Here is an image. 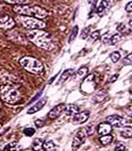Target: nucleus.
I'll return each instance as SVG.
<instances>
[{
    "label": "nucleus",
    "mask_w": 132,
    "mask_h": 151,
    "mask_svg": "<svg viewBox=\"0 0 132 151\" xmlns=\"http://www.w3.org/2000/svg\"><path fill=\"white\" fill-rule=\"evenodd\" d=\"M28 38L34 44L35 46L40 47L42 49L51 51L56 47V44L53 42V38L51 37V35L49 33L45 32L42 29H35V30H30L27 33Z\"/></svg>",
    "instance_id": "nucleus-1"
},
{
    "label": "nucleus",
    "mask_w": 132,
    "mask_h": 151,
    "mask_svg": "<svg viewBox=\"0 0 132 151\" xmlns=\"http://www.w3.org/2000/svg\"><path fill=\"white\" fill-rule=\"evenodd\" d=\"M13 11L20 15L32 16L35 18L43 19L48 16V12L45 9L38 6H27V4H17L13 8Z\"/></svg>",
    "instance_id": "nucleus-2"
},
{
    "label": "nucleus",
    "mask_w": 132,
    "mask_h": 151,
    "mask_svg": "<svg viewBox=\"0 0 132 151\" xmlns=\"http://www.w3.org/2000/svg\"><path fill=\"white\" fill-rule=\"evenodd\" d=\"M16 22L19 24H22V27L29 30H35V29H44L47 27V24L45 22H43L42 19L35 18L32 16H26V15H20L18 14V16L16 17Z\"/></svg>",
    "instance_id": "nucleus-3"
},
{
    "label": "nucleus",
    "mask_w": 132,
    "mask_h": 151,
    "mask_svg": "<svg viewBox=\"0 0 132 151\" xmlns=\"http://www.w3.org/2000/svg\"><path fill=\"white\" fill-rule=\"evenodd\" d=\"M19 64L22 65V67L25 70H27L28 73L38 75L43 71L44 66L40 61L32 57H24L19 60Z\"/></svg>",
    "instance_id": "nucleus-4"
},
{
    "label": "nucleus",
    "mask_w": 132,
    "mask_h": 151,
    "mask_svg": "<svg viewBox=\"0 0 132 151\" xmlns=\"http://www.w3.org/2000/svg\"><path fill=\"white\" fill-rule=\"evenodd\" d=\"M0 98L8 104H15L22 99V95L12 85H6L0 91Z\"/></svg>",
    "instance_id": "nucleus-5"
},
{
    "label": "nucleus",
    "mask_w": 132,
    "mask_h": 151,
    "mask_svg": "<svg viewBox=\"0 0 132 151\" xmlns=\"http://www.w3.org/2000/svg\"><path fill=\"white\" fill-rule=\"evenodd\" d=\"M13 27H15V20L6 14H0V28L10 30Z\"/></svg>",
    "instance_id": "nucleus-6"
},
{
    "label": "nucleus",
    "mask_w": 132,
    "mask_h": 151,
    "mask_svg": "<svg viewBox=\"0 0 132 151\" xmlns=\"http://www.w3.org/2000/svg\"><path fill=\"white\" fill-rule=\"evenodd\" d=\"M81 89L86 94H91L95 89V83H94V75H89L86 77V79L83 81L81 85Z\"/></svg>",
    "instance_id": "nucleus-7"
},
{
    "label": "nucleus",
    "mask_w": 132,
    "mask_h": 151,
    "mask_svg": "<svg viewBox=\"0 0 132 151\" xmlns=\"http://www.w3.org/2000/svg\"><path fill=\"white\" fill-rule=\"evenodd\" d=\"M89 112L87 111H83V112H78V113L74 115L73 118H71V122L75 124H84V122L89 119Z\"/></svg>",
    "instance_id": "nucleus-8"
},
{
    "label": "nucleus",
    "mask_w": 132,
    "mask_h": 151,
    "mask_svg": "<svg viewBox=\"0 0 132 151\" xmlns=\"http://www.w3.org/2000/svg\"><path fill=\"white\" fill-rule=\"evenodd\" d=\"M85 132H84V130H80L78 132L76 133L75 137L73 139V147L74 149H78L82 144L84 143V140H85Z\"/></svg>",
    "instance_id": "nucleus-9"
},
{
    "label": "nucleus",
    "mask_w": 132,
    "mask_h": 151,
    "mask_svg": "<svg viewBox=\"0 0 132 151\" xmlns=\"http://www.w3.org/2000/svg\"><path fill=\"white\" fill-rule=\"evenodd\" d=\"M65 106H66V104H65V103H60V104L56 105V106H54V108H52L51 110H50V112L48 113V117L50 119L58 118L61 114L64 113Z\"/></svg>",
    "instance_id": "nucleus-10"
},
{
    "label": "nucleus",
    "mask_w": 132,
    "mask_h": 151,
    "mask_svg": "<svg viewBox=\"0 0 132 151\" xmlns=\"http://www.w3.org/2000/svg\"><path fill=\"white\" fill-rule=\"evenodd\" d=\"M111 131H112V124L107 122H101L99 124L97 128V132L99 135H105V134H110Z\"/></svg>",
    "instance_id": "nucleus-11"
},
{
    "label": "nucleus",
    "mask_w": 132,
    "mask_h": 151,
    "mask_svg": "<svg viewBox=\"0 0 132 151\" xmlns=\"http://www.w3.org/2000/svg\"><path fill=\"white\" fill-rule=\"evenodd\" d=\"M45 103H46V99H45V98L40 100V101H38L34 105H32V106L28 110V114L30 115V114H34V113H36V112H38V111L42 110V109L44 108Z\"/></svg>",
    "instance_id": "nucleus-12"
},
{
    "label": "nucleus",
    "mask_w": 132,
    "mask_h": 151,
    "mask_svg": "<svg viewBox=\"0 0 132 151\" xmlns=\"http://www.w3.org/2000/svg\"><path fill=\"white\" fill-rule=\"evenodd\" d=\"M0 79L2 80L3 82H6V83H17V79L14 77V76L10 75L9 73H6V71H1L0 73Z\"/></svg>",
    "instance_id": "nucleus-13"
},
{
    "label": "nucleus",
    "mask_w": 132,
    "mask_h": 151,
    "mask_svg": "<svg viewBox=\"0 0 132 151\" xmlns=\"http://www.w3.org/2000/svg\"><path fill=\"white\" fill-rule=\"evenodd\" d=\"M64 112L67 116L73 117L74 115H76V114L79 112V108H78V105H76V104H66Z\"/></svg>",
    "instance_id": "nucleus-14"
},
{
    "label": "nucleus",
    "mask_w": 132,
    "mask_h": 151,
    "mask_svg": "<svg viewBox=\"0 0 132 151\" xmlns=\"http://www.w3.org/2000/svg\"><path fill=\"white\" fill-rule=\"evenodd\" d=\"M110 6H111L110 0H101V2H100V4L98 6V9H97V14L98 15H102Z\"/></svg>",
    "instance_id": "nucleus-15"
},
{
    "label": "nucleus",
    "mask_w": 132,
    "mask_h": 151,
    "mask_svg": "<svg viewBox=\"0 0 132 151\" xmlns=\"http://www.w3.org/2000/svg\"><path fill=\"white\" fill-rule=\"evenodd\" d=\"M74 73H75V70H74V69H66V70H64V71L62 73V75H61V77H60L59 81H58V84H61V83H63V82L67 81L68 78H69L70 76L74 75Z\"/></svg>",
    "instance_id": "nucleus-16"
},
{
    "label": "nucleus",
    "mask_w": 132,
    "mask_h": 151,
    "mask_svg": "<svg viewBox=\"0 0 132 151\" xmlns=\"http://www.w3.org/2000/svg\"><path fill=\"white\" fill-rule=\"evenodd\" d=\"M107 96H108V93L105 92V89H100V91H98V92L96 93V95L94 96V101H96V102H101V101H103V100L107 98Z\"/></svg>",
    "instance_id": "nucleus-17"
},
{
    "label": "nucleus",
    "mask_w": 132,
    "mask_h": 151,
    "mask_svg": "<svg viewBox=\"0 0 132 151\" xmlns=\"http://www.w3.org/2000/svg\"><path fill=\"white\" fill-rule=\"evenodd\" d=\"M119 133H120L121 136L125 138H132V127L120 128Z\"/></svg>",
    "instance_id": "nucleus-18"
},
{
    "label": "nucleus",
    "mask_w": 132,
    "mask_h": 151,
    "mask_svg": "<svg viewBox=\"0 0 132 151\" xmlns=\"http://www.w3.org/2000/svg\"><path fill=\"white\" fill-rule=\"evenodd\" d=\"M99 140H100V143L102 144V145L107 146V145H109L112 140H113V136H112V135H110V134L101 135V136H100V138H99Z\"/></svg>",
    "instance_id": "nucleus-19"
},
{
    "label": "nucleus",
    "mask_w": 132,
    "mask_h": 151,
    "mask_svg": "<svg viewBox=\"0 0 132 151\" xmlns=\"http://www.w3.org/2000/svg\"><path fill=\"white\" fill-rule=\"evenodd\" d=\"M22 146L19 145L17 142H12V143L8 144V145L3 148V150H20Z\"/></svg>",
    "instance_id": "nucleus-20"
},
{
    "label": "nucleus",
    "mask_w": 132,
    "mask_h": 151,
    "mask_svg": "<svg viewBox=\"0 0 132 151\" xmlns=\"http://www.w3.org/2000/svg\"><path fill=\"white\" fill-rule=\"evenodd\" d=\"M43 147L45 150H49V151L57 149V145H56L52 140H45L43 144Z\"/></svg>",
    "instance_id": "nucleus-21"
},
{
    "label": "nucleus",
    "mask_w": 132,
    "mask_h": 151,
    "mask_svg": "<svg viewBox=\"0 0 132 151\" xmlns=\"http://www.w3.org/2000/svg\"><path fill=\"white\" fill-rule=\"evenodd\" d=\"M4 2H8V3H11V4H28V3L31 2V0H2Z\"/></svg>",
    "instance_id": "nucleus-22"
},
{
    "label": "nucleus",
    "mask_w": 132,
    "mask_h": 151,
    "mask_svg": "<svg viewBox=\"0 0 132 151\" xmlns=\"http://www.w3.org/2000/svg\"><path fill=\"white\" fill-rule=\"evenodd\" d=\"M121 36L120 33H115V34H112L111 35V44L110 45H115L116 43H118L119 41H121Z\"/></svg>",
    "instance_id": "nucleus-23"
},
{
    "label": "nucleus",
    "mask_w": 132,
    "mask_h": 151,
    "mask_svg": "<svg viewBox=\"0 0 132 151\" xmlns=\"http://www.w3.org/2000/svg\"><path fill=\"white\" fill-rule=\"evenodd\" d=\"M78 32H79V28L78 26H75L73 29V31H71V33H70V36H69V40H68V43H71V42H74L76 40V37H77V35H78Z\"/></svg>",
    "instance_id": "nucleus-24"
},
{
    "label": "nucleus",
    "mask_w": 132,
    "mask_h": 151,
    "mask_svg": "<svg viewBox=\"0 0 132 151\" xmlns=\"http://www.w3.org/2000/svg\"><path fill=\"white\" fill-rule=\"evenodd\" d=\"M43 144L44 143L42 139H35L34 143H33V149L34 150H42V149H44Z\"/></svg>",
    "instance_id": "nucleus-25"
},
{
    "label": "nucleus",
    "mask_w": 132,
    "mask_h": 151,
    "mask_svg": "<svg viewBox=\"0 0 132 151\" xmlns=\"http://www.w3.org/2000/svg\"><path fill=\"white\" fill-rule=\"evenodd\" d=\"M110 58H111V61L113 63H117L120 60V53L118 51H114L111 53Z\"/></svg>",
    "instance_id": "nucleus-26"
},
{
    "label": "nucleus",
    "mask_w": 132,
    "mask_h": 151,
    "mask_svg": "<svg viewBox=\"0 0 132 151\" xmlns=\"http://www.w3.org/2000/svg\"><path fill=\"white\" fill-rule=\"evenodd\" d=\"M87 73V68L86 67H82V68H80V69L76 73V79H80V78H83L84 77V75Z\"/></svg>",
    "instance_id": "nucleus-27"
},
{
    "label": "nucleus",
    "mask_w": 132,
    "mask_h": 151,
    "mask_svg": "<svg viewBox=\"0 0 132 151\" xmlns=\"http://www.w3.org/2000/svg\"><path fill=\"white\" fill-rule=\"evenodd\" d=\"M89 32H91V28L89 27L84 28V29L82 30V32H81V38H82V40L87 38L89 37Z\"/></svg>",
    "instance_id": "nucleus-28"
},
{
    "label": "nucleus",
    "mask_w": 132,
    "mask_h": 151,
    "mask_svg": "<svg viewBox=\"0 0 132 151\" xmlns=\"http://www.w3.org/2000/svg\"><path fill=\"white\" fill-rule=\"evenodd\" d=\"M94 127H95V126L93 124H87V126H86V127L84 128V131L86 132V134H87V135H91V134H92V133L94 132Z\"/></svg>",
    "instance_id": "nucleus-29"
},
{
    "label": "nucleus",
    "mask_w": 132,
    "mask_h": 151,
    "mask_svg": "<svg viewBox=\"0 0 132 151\" xmlns=\"http://www.w3.org/2000/svg\"><path fill=\"white\" fill-rule=\"evenodd\" d=\"M99 37H100V32H99V31H95V32H93L92 34L89 35V38H91V41H92V42L97 41V40H99Z\"/></svg>",
    "instance_id": "nucleus-30"
},
{
    "label": "nucleus",
    "mask_w": 132,
    "mask_h": 151,
    "mask_svg": "<svg viewBox=\"0 0 132 151\" xmlns=\"http://www.w3.org/2000/svg\"><path fill=\"white\" fill-rule=\"evenodd\" d=\"M123 64L124 65H131L132 64V53L128 54L126 58L123 61Z\"/></svg>",
    "instance_id": "nucleus-31"
},
{
    "label": "nucleus",
    "mask_w": 132,
    "mask_h": 151,
    "mask_svg": "<svg viewBox=\"0 0 132 151\" xmlns=\"http://www.w3.org/2000/svg\"><path fill=\"white\" fill-rule=\"evenodd\" d=\"M24 133L27 136H32L33 134L35 133L34 129H32V128H26V129H24Z\"/></svg>",
    "instance_id": "nucleus-32"
},
{
    "label": "nucleus",
    "mask_w": 132,
    "mask_h": 151,
    "mask_svg": "<svg viewBox=\"0 0 132 151\" xmlns=\"http://www.w3.org/2000/svg\"><path fill=\"white\" fill-rule=\"evenodd\" d=\"M102 42H103V44H108V45H110L111 44V35H107L105 34V36L102 37Z\"/></svg>",
    "instance_id": "nucleus-33"
},
{
    "label": "nucleus",
    "mask_w": 132,
    "mask_h": 151,
    "mask_svg": "<svg viewBox=\"0 0 132 151\" xmlns=\"http://www.w3.org/2000/svg\"><path fill=\"white\" fill-rule=\"evenodd\" d=\"M45 124V122H44V120H42V119H36L35 120V126L38 128H42Z\"/></svg>",
    "instance_id": "nucleus-34"
},
{
    "label": "nucleus",
    "mask_w": 132,
    "mask_h": 151,
    "mask_svg": "<svg viewBox=\"0 0 132 151\" xmlns=\"http://www.w3.org/2000/svg\"><path fill=\"white\" fill-rule=\"evenodd\" d=\"M125 10H126L127 13H131V12H132V1H131V2H129V3H127V6H126V8H125Z\"/></svg>",
    "instance_id": "nucleus-35"
},
{
    "label": "nucleus",
    "mask_w": 132,
    "mask_h": 151,
    "mask_svg": "<svg viewBox=\"0 0 132 151\" xmlns=\"http://www.w3.org/2000/svg\"><path fill=\"white\" fill-rule=\"evenodd\" d=\"M126 114L129 117H131V118H132V105H131V106H128V108L126 109Z\"/></svg>",
    "instance_id": "nucleus-36"
},
{
    "label": "nucleus",
    "mask_w": 132,
    "mask_h": 151,
    "mask_svg": "<svg viewBox=\"0 0 132 151\" xmlns=\"http://www.w3.org/2000/svg\"><path fill=\"white\" fill-rule=\"evenodd\" d=\"M96 1H97V0H89V4H91V6H92V11H94V10H95Z\"/></svg>",
    "instance_id": "nucleus-37"
},
{
    "label": "nucleus",
    "mask_w": 132,
    "mask_h": 151,
    "mask_svg": "<svg viewBox=\"0 0 132 151\" xmlns=\"http://www.w3.org/2000/svg\"><path fill=\"white\" fill-rule=\"evenodd\" d=\"M126 147H125V145H123V144H119L117 147H115V150L117 151V150H126Z\"/></svg>",
    "instance_id": "nucleus-38"
},
{
    "label": "nucleus",
    "mask_w": 132,
    "mask_h": 151,
    "mask_svg": "<svg viewBox=\"0 0 132 151\" xmlns=\"http://www.w3.org/2000/svg\"><path fill=\"white\" fill-rule=\"evenodd\" d=\"M117 30H118L119 32H125V31H126V26H125V24H119V27L117 28Z\"/></svg>",
    "instance_id": "nucleus-39"
},
{
    "label": "nucleus",
    "mask_w": 132,
    "mask_h": 151,
    "mask_svg": "<svg viewBox=\"0 0 132 151\" xmlns=\"http://www.w3.org/2000/svg\"><path fill=\"white\" fill-rule=\"evenodd\" d=\"M117 78H118V75L116 73V75H114V76H112V77H111V79L109 80V82H114V81H116V80H117Z\"/></svg>",
    "instance_id": "nucleus-40"
},
{
    "label": "nucleus",
    "mask_w": 132,
    "mask_h": 151,
    "mask_svg": "<svg viewBox=\"0 0 132 151\" xmlns=\"http://www.w3.org/2000/svg\"><path fill=\"white\" fill-rule=\"evenodd\" d=\"M129 24H130V27H131V28H132V18H131V19H130V22H129Z\"/></svg>",
    "instance_id": "nucleus-41"
},
{
    "label": "nucleus",
    "mask_w": 132,
    "mask_h": 151,
    "mask_svg": "<svg viewBox=\"0 0 132 151\" xmlns=\"http://www.w3.org/2000/svg\"><path fill=\"white\" fill-rule=\"evenodd\" d=\"M117 1H120V0H117Z\"/></svg>",
    "instance_id": "nucleus-42"
}]
</instances>
